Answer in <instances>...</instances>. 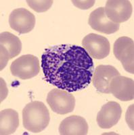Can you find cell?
Returning <instances> with one entry per match:
<instances>
[{
	"label": "cell",
	"instance_id": "1",
	"mask_svg": "<svg viewBox=\"0 0 134 135\" xmlns=\"http://www.w3.org/2000/svg\"><path fill=\"white\" fill-rule=\"evenodd\" d=\"M41 68L45 80L49 84L72 93L89 86L94 63L82 47L60 45L45 50L41 55Z\"/></svg>",
	"mask_w": 134,
	"mask_h": 135
},
{
	"label": "cell",
	"instance_id": "2",
	"mask_svg": "<svg viewBox=\"0 0 134 135\" xmlns=\"http://www.w3.org/2000/svg\"><path fill=\"white\" fill-rule=\"evenodd\" d=\"M49 120V110L41 101H31L22 110V124L25 128L29 132H41L48 126Z\"/></svg>",
	"mask_w": 134,
	"mask_h": 135
},
{
	"label": "cell",
	"instance_id": "3",
	"mask_svg": "<svg viewBox=\"0 0 134 135\" xmlns=\"http://www.w3.org/2000/svg\"><path fill=\"white\" fill-rule=\"evenodd\" d=\"M10 71L13 76L22 80L31 79L39 73V60L31 54L22 55L11 64Z\"/></svg>",
	"mask_w": 134,
	"mask_h": 135
},
{
	"label": "cell",
	"instance_id": "4",
	"mask_svg": "<svg viewBox=\"0 0 134 135\" xmlns=\"http://www.w3.org/2000/svg\"><path fill=\"white\" fill-rule=\"evenodd\" d=\"M47 103L52 110L58 114L64 115L73 112L75 98L68 91L62 89H52L48 94Z\"/></svg>",
	"mask_w": 134,
	"mask_h": 135
},
{
	"label": "cell",
	"instance_id": "5",
	"mask_svg": "<svg viewBox=\"0 0 134 135\" xmlns=\"http://www.w3.org/2000/svg\"><path fill=\"white\" fill-rule=\"evenodd\" d=\"M134 43L132 38L121 37L117 38L113 46V54L121 62L125 71L134 74Z\"/></svg>",
	"mask_w": 134,
	"mask_h": 135
},
{
	"label": "cell",
	"instance_id": "6",
	"mask_svg": "<svg viewBox=\"0 0 134 135\" xmlns=\"http://www.w3.org/2000/svg\"><path fill=\"white\" fill-rule=\"evenodd\" d=\"M82 45L91 58L102 60L108 57L110 45L108 38L97 34L90 33L82 41Z\"/></svg>",
	"mask_w": 134,
	"mask_h": 135
},
{
	"label": "cell",
	"instance_id": "7",
	"mask_svg": "<svg viewBox=\"0 0 134 135\" xmlns=\"http://www.w3.org/2000/svg\"><path fill=\"white\" fill-rule=\"evenodd\" d=\"M1 48V71L6 67L8 61L20 54L22 43L20 38L9 32H3L0 35Z\"/></svg>",
	"mask_w": 134,
	"mask_h": 135
},
{
	"label": "cell",
	"instance_id": "8",
	"mask_svg": "<svg viewBox=\"0 0 134 135\" xmlns=\"http://www.w3.org/2000/svg\"><path fill=\"white\" fill-rule=\"evenodd\" d=\"M104 10L107 18L116 24L127 21L133 12L132 5L127 0H108Z\"/></svg>",
	"mask_w": 134,
	"mask_h": 135
},
{
	"label": "cell",
	"instance_id": "9",
	"mask_svg": "<svg viewBox=\"0 0 134 135\" xmlns=\"http://www.w3.org/2000/svg\"><path fill=\"white\" fill-rule=\"evenodd\" d=\"M34 14L25 8H17L11 12L9 24L11 28L20 34L31 32L35 25Z\"/></svg>",
	"mask_w": 134,
	"mask_h": 135
},
{
	"label": "cell",
	"instance_id": "10",
	"mask_svg": "<svg viewBox=\"0 0 134 135\" xmlns=\"http://www.w3.org/2000/svg\"><path fill=\"white\" fill-rule=\"evenodd\" d=\"M120 75L116 68L110 65H99L96 68L92 76L93 85L98 92L109 94L110 84L114 77Z\"/></svg>",
	"mask_w": 134,
	"mask_h": 135
},
{
	"label": "cell",
	"instance_id": "11",
	"mask_svg": "<svg viewBox=\"0 0 134 135\" xmlns=\"http://www.w3.org/2000/svg\"><path fill=\"white\" fill-rule=\"evenodd\" d=\"M121 114L120 104L115 101H109L104 105L98 113L96 121L100 128H110L118 123Z\"/></svg>",
	"mask_w": 134,
	"mask_h": 135
},
{
	"label": "cell",
	"instance_id": "12",
	"mask_svg": "<svg viewBox=\"0 0 134 135\" xmlns=\"http://www.w3.org/2000/svg\"><path fill=\"white\" fill-rule=\"evenodd\" d=\"M110 92L122 101H131L134 98V82L133 79L123 76H117L110 84Z\"/></svg>",
	"mask_w": 134,
	"mask_h": 135
},
{
	"label": "cell",
	"instance_id": "13",
	"mask_svg": "<svg viewBox=\"0 0 134 135\" xmlns=\"http://www.w3.org/2000/svg\"><path fill=\"white\" fill-rule=\"evenodd\" d=\"M88 23L95 31L107 35L117 32L120 27L119 24L114 23L107 18L103 7H100L91 12Z\"/></svg>",
	"mask_w": 134,
	"mask_h": 135
},
{
	"label": "cell",
	"instance_id": "14",
	"mask_svg": "<svg viewBox=\"0 0 134 135\" xmlns=\"http://www.w3.org/2000/svg\"><path fill=\"white\" fill-rule=\"evenodd\" d=\"M87 122L79 115H71L64 119L59 126L61 135H85L88 133Z\"/></svg>",
	"mask_w": 134,
	"mask_h": 135
},
{
	"label": "cell",
	"instance_id": "15",
	"mask_svg": "<svg viewBox=\"0 0 134 135\" xmlns=\"http://www.w3.org/2000/svg\"><path fill=\"white\" fill-rule=\"evenodd\" d=\"M19 126L18 112L12 109H6L0 112V134H12Z\"/></svg>",
	"mask_w": 134,
	"mask_h": 135
},
{
	"label": "cell",
	"instance_id": "16",
	"mask_svg": "<svg viewBox=\"0 0 134 135\" xmlns=\"http://www.w3.org/2000/svg\"><path fill=\"white\" fill-rule=\"evenodd\" d=\"M28 6L33 9L35 11L37 12H44L48 11L52 6L53 2L52 0H43V1H31V0H27L26 1Z\"/></svg>",
	"mask_w": 134,
	"mask_h": 135
},
{
	"label": "cell",
	"instance_id": "17",
	"mask_svg": "<svg viewBox=\"0 0 134 135\" xmlns=\"http://www.w3.org/2000/svg\"><path fill=\"white\" fill-rule=\"evenodd\" d=\"M95 1H72V3H73L75 6L81 9H87L95 4Z\"/></svg>",
	"mask_w": 134,
	"mask_h": 135
},
{
	"label": "cell",
	"instance_id": "18",
	"mask_svg": "<svg viewBox=\"0 0 134 135\" xmlns=\"http://www.w3.org/2000/svg\"><path fill=\"white\" fill-rule=\"evenodd\" d=\"M133 104L130 106L129 109H128L127 112L126 113V122H127L128 125L130 126V128L133 131Z\"/></svg>",
	"mask_w": 134,
	"mask_h": 135
}]
</instances>
